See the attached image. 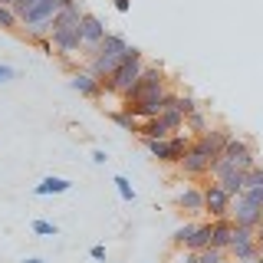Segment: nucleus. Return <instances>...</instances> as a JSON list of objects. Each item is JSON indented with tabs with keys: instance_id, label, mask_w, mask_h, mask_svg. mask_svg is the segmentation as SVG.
I'll use <instances>...</instances> for the list:
<instances>
[{
	"instance_id": "nucleus-1",
	"label": "nucleus",
	"mask_w": 263,
	"mask_h": 263,
	"mask_svg": "<svg viewBox=\"0 0 263 263\" xmlns=\"http://www.w3.org/2000/svg\"><path fill=\"white\" fill-rule=\"evenodd\" d=\"M82 7L79 4H69L63 7L60 13L53 16V30H49V40H53V53L69 66L72 56L82 53Z\"/></svg>"
},
{
	"instance_id": "nucleus-2",
	"label": "nucleus",
	"mask_w": 263,
	"mask_h": 263,
	"mask_svg": "<svg viewBox=\"0 0 263 263\" xmlns=\"http://www.w3.org/2000/svg\"><path fill=\"white\" fill-rule=\"evenodd\" d=\"M125 53H128V43H125V36H119V33H109V36L99 43L92 53L86 56L89 66L86 69L92 72V76L102 82V79H109L115 69L122 66V60H125Z\"/></svg>"
},
{
	"instance_id": "nucleus-3",
	"label": "nucleus",
	"mask_w": 263,
	"mask_h": 263,
	"mask_svg": "<svg viewBox=\"0 0 263 263\" xmlns=\"http://www.w3.org/2000/svg\"><path fill=\"white\" fill-rule=\"evenodd\" d=\"M76 4V0H40L36 7H30L27 13H20V33L27 40H40V36H49L53 30V16L63 10V7Z\"/></svg>"
},
{
	"instance_id": "nucleus-4",
	"label": "nucleus",
	"mask_w": 263,
	"mask_h": 263,
	"mask_svg": "<svg viewBox=\"0 0 263 263\" xmlns=\"http://www.w3.org/2000/svg\"><path fill=\"white\" fill-rule=\"evenodd\" d=\"M145 53L138 46H128V53H125V60H122V66L112 72L109 79H102V92H115V96H122L125 89L135 82L138 76H142V69H145Z\"/></svg>"
},
{
	"instance_id": "nucleus-5",
	"label": "nucleus",
	"mask_w": 263,
	"mask_h": 263,
	"mask_svg": "<svg viewBox=\"0 0 263 263\" xmlns=\"http://www.w3.org/2000/svg\"><path fill=\"white\" fill-rule=\"evenodd\" d=\"M155 89H168V76H164V66H145L142 76H138V79L125 89V92H122V109H125V105H135L142 96L155 92Z\"/></svg>"
},
{
	"instance_id": "nucleus-6",
	"label": "nucleus",
	"mask_w": 263,
	"mask_h": 263,
	"mask_svg": "<svg viewBox=\"0 0 263 263\" xmlns=\"http://www.w3.org/2000/svg\"><path fill=\"white\" fill-rule=\"evenodd\" d=\"M227 257L234 260V263L260 257V247H257V230H253V227H237V224H234V240H230V247H227Z\"/></svg>"
},
{
	"instance_id": "nucleus-7",
	"label": "nucleus",
	"mask_w": 263,
	"mask_h": 263,
	"mask_svg": "<svg viewBox=\"0 0 263 263\" xmlns=\"http://www.w3.org/2000/svg\"><path fill=\"white\" fill-rule=\"evenodd\" d=\"M230 197L224 187L217 184V181H211V184H204V214H208L211 220H217V217H230Z\"/></svg>"
},
{
	"instance_id": "nucleus-8",
	"label": "nucleus",
	"mask_w": 263,
	"mask_h": 263,
	"mask_svg": "<svg viewBox=\"0 0 263 263\" xmlns=\"http://www.w3.org/2000/svg\"><path fill=\"white\" fill-rule=\"evenodd\" d=\"M220 158L230 161L234 168H240V171H250L253 164H257V158H253V145L247 142V138H237V135H230V142H227L224 152H220Z\"/></svg>"
},
{
	"instance_id": "nucleus-9",
	"label": "nucleus",
	"mask_w": 263,
	"mask_h": 263,
	"mask_svg": "<svg viewBox=\"0 0 263 263\" xmlns=\"http://www.w3.org/2000/svg\"><path fill=\"white\" fill-rule=\"evenodd\" d=\"M230 220H234L237 227H253V230H257V224L263 220V208L250 204L243 194H237L234 201H230Z\"/></svg>"
},
{
	"instance_id": "nucleus-10",
	"label": "nucleus",
	"mask_w": 263,
	"mask_h": 263,
	"mask_svg": "<svg viewBox=\"0 0 263 263\" xmlns=\"http://www.w3.org/2000/svg\"><path fill=\"white\" fill-rule=\"evenodd\" d=\"M230 135H234V132H230V128L217 125V128H208V132H204V135H197V138H194V145H197V148H201V152H204V155H208V158L214 161V158H217V155H220V152H224V148H227Z\"/></svg>"
},
{
	"instance_id": "nucleus-11",
	"label": "nucleus",
	"mask_w": 263,
	"mask_h": 263,
	"mask_svg": "<svg viewBox=\"0 0 263 263\" xmlns=\"http://www.w3.org/2000/svg\"><path fill=\"white\" fill-rule=\"evenodd\" d=\"M109 36V30H105V23L99 20L96 13H82V56H89L92 49L102 43V40Z\"/></svg>"
},
{
	"instance_id": "nucleus-12",
	"label": "nucleus",
	"mask_w": 263,
	"mask_h": 263,
	"mask_svg": "<svg viewBox=\"0 0 263 263\" xmlns=\"http://www.w3.org/2000/svg\"><path fill=\"white\" fill-rule=\"evenodd\" d=\"M178 168H181V175H184V178H208V171H211V158L191 142V148L184 152V158L178 161Z\"/></svg>"
},
{
	"instance_id": "nucleus-13",
	"label": "nucleus",
	"mask_w": 263,
	"mask_h": 263,
	"mask_svg": "<svg viewBox=\"0 0 263 263\" xmlns=\"http://www.w3.org/2000/svg\"><path fill=\"white\" fill-rule=\"evenodd\" d=\"M175 204H178L184 214H204V187L184 184V187L175 194Z\"/></svg>"
},
{
	"instance_id": "nucleus-14",
	"label": "nucleus",
	"mask_w": 263,
	"mask_h": 263,
	"mask_svg": "<svg viewBox=\"0 0 263 263\" xmlns=\"http://www.w3.org/2000/svg\"><path fill=\"white\" fill-rule=\"evenodd\" d=\"M69 89H76V92L86 96V99H102V82H99L89 69H76V72H72Z\"/></svg>"
},
{
	"instance_id": "nucleus-15",
	"label": "nucleus",
	"mask_w": 263,
	"mask_h": 263,
	"mask_svg": "<svg viewBox=\"0 0 263 263\" xmlns=\"http://www.w3.org/2000/svg\"><path fill=\"white\" fill-rule=\"evenodd\" d=\"M72 187L69 178H60V175H46L43 181H40L36 187H33V194L36 197H53V194H66Z\"/></svg>"
},
{
	"instance_id": "nucleus-16",
	"label": "nucleus",
	"mask_w": 263,
	"mask_h": 263,
	"mask_svg": "<svg viewBox=\"0 0 263 263\" xmlns=\"http://www.w3.org/2000/svg\"><path fill=\"white\" fill-rule=\"evenodd\" d=\"M211 237H214V220H208V224H197V227H194V234L184 240V250L201 253L204 247H211Z\"/></svg>"
},
{
	"instance_id": "nucleus-17",
	"label": "nucleus",
	"mask_w": 263,
	"mask_h": 263,
	"mask_svg": "<svg viewBox=\"0 0 263 263\" xmlns=\"http://www.w3.org/2000/svg\"><path fill=\"white\" fill-rule=\"evenodd\" d=\"M142 142H158V138H168L171 132L164 128V122L155 115V119H145V122H138V132H135Z\"/></svg>"
},
{
	"instance_id": "nucleus-18",
	"label": "nucleus",
	"mask_w": 263,
	"mask_h": 263,
	"mask_svg": "<svg viewBox=\"0 0 263 263\" xmlns=\"http://www.w3.org/2000/svg\"><path fill=\"white\" fill-rule=\"evenodd\" d=\"M230 240H234V220H230V217H217V220H214L211 247H217V250H227Z\"/></svg>"
},
{
	"instance_id": "nucleus-19",
	"label": "nucleus",
	"mask_w": 263,
	"mask_h": 263,
	"mask_svg": "<svg viewBox=\"0 0 263 263\" xmlns=\"http://www.w3.org/2000/svg\"><path fill=\"white\" fill-rule=\"evenodd\" d=\"M109 115H112V122H115L122 132H132V135L138 132V119H135L128 109H115V112H109Z\"/></svg>"
},
{
	"instance_id": "nucleus-20",
	"label": "nucleus",
	"mask_w": 263,
	"mask_h": 263,
	"mask_svg": "<svg viewBox=\"0 0 263 263\" xmlns=\"http://www.w3.org/2000/svg\"><path fill=\"white\" fill-rule=\"evenodd\" d=\"M158 119L164 122V128H168L171 135H175V132H187V128H184V115H181L178 109H164Z\"/></svg>"
},
{
	"instance_id": "nucleus-21",
	"label": "nucleus",
	"mask_w": 263,
	"mask_h": 263,
	"mask_svg": "<svg viewBox=\"0 0 263 263\" xmlns=\"http://www.w3.org/2000/svg\"><path fill=\"white\" fill-rule=\"evenodd\" d=\"M184 128H187V132H197V135H204V132L211 128V122L204 119V112H201V109H197V112H191V115L184 119Z\"/></svg>"
},
{
	"instance_id": "nucleus-22",
	"label": "nucleus",
	"mask_w": 263,
	"mask_h": 263,
	"mask_svg": "<svg viewBox=\"0 0 263 263\" xmlns=\"http://www.w3.org/2000/svg\"><path fill=\"white\" fill-rule=\"evenodd\" d=\"M171 109H178L181 115H191V112H197V99L191 96V92H178V99H175V105H171Z\"/></svg>"
},
{
	"instance_id": "nucleus-23",
	"label": "nucleus",
	"mask_w": 263,
	"mask_h": 263,
	"mask_svg": "<svg viewBox=\"0 0 263 263\" xmlns=\"http://www.w3.org/2000/svg\"><path fill=\"white\" fill-rule=\"evenodd\" d=\"M112 184H115V191H119V197H122L125 204H132V201H135V187H132V181H128L125 175H115V181H112Z\"/></svg>"
},
{
	"instance_id": "nucleus-24",
	"label": "nucleus",
	"mask_w": 263,
	"mask_h": 263,
	"mask_svg": "<svg viewBox=\"0 0 263 263\" xmlns=\"http://www.w3.org/2000/svg\"><path fill=\"white\" fill-rule=\"evenodd\" d=\"M194 220H184V224H181L178 230H175V234H171V247H178V250H184V240H187V237H191L194 234Z\"/></svg>"
},
{
	"instance_id": "nucleus-25",
	"label": "nucleus",
	"mask_w": 263,
	"mask_h": 263,
	"mask_svg": "<svg viewBox=\"0 0 263 263\" xmlns=\"http://www.w3.org/2000/svg\"><path fill=\"white\" fill-rule=\"evenodd\" d=\"M224 260H230L227 250H217V247H204V250L197 253V263H224Z\"/></svg>"
},
{
	"instance_id": "nucleus-26",
	"label": "nucleus",
	"mask_w": 263,
	"mask_h": 263,
	"mask_svg": "<svg viewBox=\"0 0 263 263\" xmlns=\"http://www.w3.org/2000/svg\"><path fill=\"white\" fill-rule=\"evenodd\" d=\"M0 30H20V16L4 4H0Z\"/></svg>"
},
{
	"instance_id": "nucleus-27",
	"label": "nucleus",
	"mask_w": 263,
	"mask_h": 263,
	"mask_svg": "<svg viewBox=\"0 0 263 263\" xmlns=\"http://www.w3.org/2000/svg\"><path fill=\"white\" fill-rule=\"evenodd\" d=\"M33 234H40V237H56V234H60V227H56L53 224V220H33Z\"/></svg>"
},
{
	"instance_id": "nucleus-28",
	"label": "nucleus",
	"mask_w": 263,
	"mask_h": 263,
	"mask_svg": "<svg viewBox=\"0 0 263 263\" xmlns=\"http://www.w3.org/2000/svg\"><path fill=\"white\" fill-rule=\"evenodd\" d=\"M247 187H263V164H253L247 171Z\"/></svg>"
},
{
	"instance_id": "nucleus-29",
	"label": "nucleus",
	"mask_w": 263,
	"mask_h": 263,
	"mask_svg": "<svg viewBox=\"0 0 263 263\" xmlns=\"http://www.w3.org/2000/svg\"><path fill=\"white\" fill-rule=\"evenodd\" d=\"M30 43H33V46H36V49H40V53H43V56H53V40H49V36H40V40H30Z\"/></svg>"
},
{
	"instance_id": "nucleus-30",
	"label": "nucleus",
	"mask_w": 263,
	"mask_h": 263,
	"mask_svg": "<svg viewBox=\"0 0 263 263\" xmlns=\"http://www.w3.org/2000/svg\"><path fill=\"white\" fill-rule=\"evenodd\" d=\"M243 197H247L250 204H257V208H263V187H247Z\"/></svg>"
},
{
	"instance_id": "nucleus-31",
	"label": "nucleus",
	"mask_w": 263,
	"mask_h": 263,
	"mask_svg": "<svg viewBox=\"0 0 263 263\" xmlns=\"http://www.w3.org/2000/svg\"><path fill=\"white\" fill-rule=\"evenodd\" d=\"M36 4H40V0H16V4L10 7V10H13L16 16H20V13H27V10H30V7H36Z\"/></svg>"
},
{
	"instance_id": "nucleus-32",
	"label": "nucleus",
	"mask_w": 263,
	"mask_h": 263,
	"mask_svg": "<svg viewBox=\"0 0 263 263\" xmlns=\"http://www.w3.org/2000/svg\"><path fill=\"white\" fill-rule=\"evenodd\" d=\"M16 76V69L13 66H7V63H0V86H4V82H10Z\"/></svg>"
},
{
	"instance_id": "nucleus-33",
	"label": "nucleus",
	"mask_w": 263,
	"mask_h": 263,
	"mask_svg": "<svg viewBox=\"0 0 263 263\" xmlns=\"http://www.w3.org/2000/svg\"><path fill=\"white\" fill-rule=\"evenodd\" d=\"M112 7H115L119 13H128V10H132V0H112Z\"/></svg>"
},
{
	"instance_id": "nucleus-34",
	"label": "nucleus",
	"mask_w": 263,
	"mask_h": 263,
	"mask_svg": "<svg viewBox=\"0 0 263 263\" xmlns=\"http://www.w3.org/2000/svg\"><path fill=\"white\" fill-rule=\"evenodd\" d=\"M89 257H92V260H105V247H102V243H96L92 250H89Z\"/></svg>"
},
{
	"instance_id": "nucleus-35",
	"label": "nucleus",
	"mask_w": 263,
	"mask_h": 263,
	"mask_svg": "<svg viewBox=\"0 0 263 263\" xmlns=\"http://www.w3.org/2000/svg\"><path fill=\"white\" fill-rule=\"evenodd\" d=\"M92 161H96V164H105V161H109V155H105L102 148H96V152H92Z\"/></svg>"
},
{
	"instance_id": "nucleus-36",
	"label": "nucleus",
	"mask_w": 263,
	"mask_h": 263,
	"mask_svg": "<svg viewBox=\"0 0 263 263\" xmlns=\"http://www.w3.org/2000/svg\"><path fill=\"white\" fill-rule=\"evenodd\" d=\"M184 263H197V253H191V250H187V253H184Z\"/></svg>"
},
{
	"instance_id": "nucleus-37",
	"label": "nucleus",
	"mask_w": 263,
	"mask_h": 263,
	"mask_svg": "<svg viewBox=\"0 0 263 263\" xmlns=\"http://www.w3.org/2000/svg\"><path fill=\"white\" fill-rule=\"evenodd\" d=\"M23 263H46V260H40V257H30V260H23Z\"/></svg>"
},
{
	"instance_id": "nucleus-38",
	"label": "nucleus",
	"mask_w": 263,
	"mask_h": 263,
	"mask_svg": "<svg viewBox=\"0 0 263 263\" xmlns=\"http://www.w3.org/2000/svg\"><path fill=\"white\" fill-rule=\"evenodd\" d=\"M0 4H4V7H13V4H16V0H0Z\"/></svg>"
},
{
	"instance_id": "nucleus-39",
	"label": "nucleus",
	"mask_w": 263,
	"mask_h": 263,
	"mask_svg": "<svg viewBox=\"0 0 263 263\" xmlns=\"http://www.w3.org/2000/svg\"><path fill=\"white\" fill-rule=\"evenodd\" d=\"M240 263H257V257H253V260H240Z\"/></svg>"
},
{
	"instance_id": "nucleus-40",
	"label": "nucleus",
	"mask_w": 263,
	"mask_h": 263,
	"mask_svg": "<svg viewBox=\"0 0 263 263\" xmlns=\"http://www.w3.org/2000/svg\"><path fill=\"white\" fill-rule=\"evenodd\" d=\"M257 263H263V257H257Z\"/></svg>"
}]
</instances>
